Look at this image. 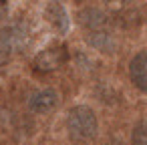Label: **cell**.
Wrapping results in <instances>:
<instances>
[{"mask_svg": "<svg viewBox=\"0 0 147 145\" xmlns=\"http://www.w3.org/2000/svg\"><path fill=\"white\" fill-rule=\"evenodd\" d=\"M12 36H14L16 51L24 49L26 42H28V26H26V22H16V24L12 26Z\"/></svg>", "mask_w": 147, "mask_h": 145, "instance_id": "cell-9", "label": "cell"}, {"mask_svg": "<svg viewBox=\"0 0 147 145\" xmlns=\"http://www.w3.org/2000/svg\"><path fill=\"white\" fill-rule=\"evenodd\" d=\"M131 145H147V123L139 121L131 131Z\"/></svg>", "mask_w": 147, "mask_h": 145, "instance_id": "cell-10", "label": "cell"}, {"mask_svg": "<svg viewBox=\"0 0 147 145\" xmlns=\"http://www.w3.org/2000/svg\"><path fill=\"white\" fill-rule=\"evenodd\" d=\"M129 79L141 91L147 93V51H139L129 63Z\"/></svg>", "mask_w": 147, "mask_h": 145, "instance_id": "cell-4", "label": "cell"}, {"mask_svg": "<svg viewBox=\"0 0 147 145\" xmlns=\"http://www.w3.org/2000/svg\"><path fill=\"white\" fill-rule=\"evenodd\" d=\"M65 61H67V47L65 45H51L34 57V69L40 73H53V71L61 69Z\"/></svg>", "mask_w": 147, "mask_h": 145, "instance_id": "cell-2", "label": "cell"}, {"mask_svg": "<svg viewBox=\"0 0 147 145\" xmlns=\"http://www.w3.org/2000/svg\"><path fill=\"white\" fill-rule=\"evenodd\" d=\"M107 145H123V143H121V141H117V139H113V141H109Z\"/></svg>", "mask_w": 147, "mask_h": 145, "instance_id": "cell-12", "label": "cell"}, {"mask_svg": "<svg viewBox=\"0 0 147 145\" xmlns=\"http://www.w3.org/2000/svg\"><path fill=\"white\" fill-rule=\"evenodd\" d=\"M105 2H109V4H117V6H121V4H127L129 0H105Z\"/></svg>", "mask_w": 147, "mask_h": 145, "instance_id": "cell-11", "label": "cell"}, {"mask_svg": "<svg viewBox=\"0 0 147 145\" xmlns=\"http://www.w3.org/2000/svg\"><path fill=\"white\" fill-rule=\"evenodd\" d=\"M16 51V45H14V36H12V28L10 26H4L2 32H0V53H2V65L8 63L10 55Z\"/></svg>", "mask_w": 147, "mask_h": 145, "instance_id": "cell-8", "label": "cell"}, {"mask_svg": "<svg viewBox=\"0 0 147 145\" xmlns=\"http://www.w3.org/2000/svg\"><path fill=\"white\" fill-rule=\"evenodd\" d=\"M89 45L93 49L101 51V53H107V55L113 53V49H115V40H113V36L107 30H95V32H91L89 34Z\"/></svg>", "mask_w": 147, "mask_h": 145, "instance_id": "cell-7", "label": "cell"}, {"mask_svg": "<svg viewBox=\"0 0 147 145\" xmlns=\"http://www.w3.org/2000/svg\"><path fill=\"white\" fill-rule=\"evenodd\" d=\"M57 105H59V95H57L55 89H40V91H36V93L28 99V107H30V111L36 113V115L51 113Z\"/></svg>", "mask_w": 147, "mask_h": 145, "instance_id": "cell-5", "label": "cell"}, {"mask_svg": "<svg viewBox=\"0 0 147 145\" xmlns=\"http://www.w3.org/2000/svg\"><path fill=\"white\" fill-rule=\"evenodd\" d=\"M45 20L59 32V34H67L71 28V18L69 12L65 8V4L61 0H49L45 4Z\"/></svg>", "mask_w": 147, "mask_h": 145, "instance_id": "cell-3", "label": "cell"}, {"mask_svg": "<svg viewBox=\"0 0 147 145\" xmlns=\"http://www.w3.org/2000/svg\"><path fill=\"white\" fill-rule=\"evenodd\" d=\"M79 18H81L83 26L89 28L91 32H95V30H105L107 24H109L107 16H105L101 10H97V8H85V10L79 14Z\"/></svg>", "mask_w": 147, "mask_h": 145, "instance_id": "cell-6", "label": "cell"}, {"mask_svg": "<svg viewBox=\"0 0 147 145\" xmlns=\"http://www.w3.org/2000/svg\"><path fill=\"white\" fill-rule=\"evenodd\" d=\"M67 129H69V135L75 141H79V143L91 141L97 135V129H99L95 111L87 105L73 107L67 115Z\"/></svg>", "mask_w": 147, "mask_h": 145, "instance_id": "cell-1", "label": "cell"}]
</instances>
